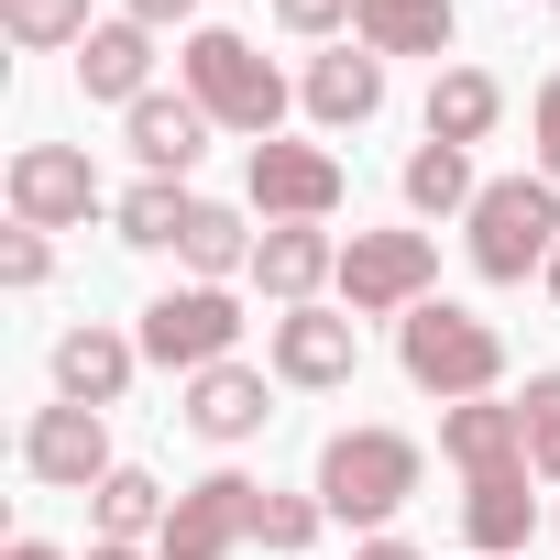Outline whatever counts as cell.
<instances>
[{"mask_svg":"<svg viewBox=\"0 0 560 560\" xmlns=\"http://www.w3.org/2000/svg\"><path fill=\"white\" fill-rule=\"evenodd\" d=\"M308 110H319L330 132L374 121V110H385V56H374V45H341V56H319V67H308Z\"/></svg>","mask_w":560,"mask_h":560,"instance_id":"d6986e66","label":"cell"},{"mask_svg":"<svg viewBox=\"0 0 560 560\" xmlns=\"http://www.w3.org/2000/svg\"><path fill=\"white\" fill-rule=\"evenodd\" d=\"M319 516H330L319 494H275V483H264V516H253V538H264V549H308V538H319Z\"/></svg>","mask_w":560,"mask_h":560,"instance_id":"83f0119b","label":"cell"},{"mask_svg":"<svg viewBox=\"0 0 560 560\" xmlns=\"http://www.w3.org/2000/svg\"><path fill=\"white\" fill-rule=\"evenodd\" d=\"M363 12V0H275V23H287V34H341Z\"/></svg>","mask_w":560,"mask_h":560,"instance_id":"f546056e","label":"cell"},{"mask_svg":"<svg viewBox=\"0 0 560 560\" xmlns=\"http://www.w3.org/2000/svg\"><path fill=\"white\" fill-rule=\"evenodd\" d=\"M253 242H264V231H242V209L198 198V220H187V242H176V253L198 264V287H220V275H242V264H253Z\"/></svg>","mask_w":560,"mask_h":560,"instance_id":"cb8c5ba5","label":"cell"},{"mask_svg":"<svg viewBox=\"0 0 560 560\" xmlns=\"http://www.w3.org/2000/svg\"><path fill=\"white\" fill-rule=\"evenodd\" d=\"M494 121H505V89H494L483 67H440V89H429V143H462V154H472Z\"/></svg>","mask_w":560,"mask_h":560,"instance_id":"44dd1931","label":"cell"},{"mask_svg":"<svg viewBox=\"0 0 560 560\" xmlns=\"http://www.w3.org/2000/svg\"><path fill=\"white\" fill-rule=\"evenodd\" d=\"M231 341H242L231 287H165L143 308V363H165V374H209V363H231Z\"/></svg>","mask_w":560,"mask_h":560,"instance_id":"8992f818","label":"cell"},{"mask_svg":"<svg viewBox=\"0 0 560 560\" xmlns=\"http://www.w3.org/2000/svg\"><path fill=\"white\" fill-rule=\"evenodd\" d=\"M110 198H100V165L78 154V143H23L12 154V220L23 231H78V220H100Z\"/></svg>","mask_w":560,"mask_h":560,"instance_id":"52a82bcc","label":"cell"},{"mask_svg":"<svg viewBox=\"0 0 560 560\" xmlns=\"http://www.w3.org/2000/svg\"><path fill=\"white\" fill-rule=\"evenodd\" d=\"M23 462H34V483H56V494H100V483L121 472L100 407H45V418L23 429Z\"/></svg>","mask_w":560,"mask_h":560,"instance_id":"9c48e42d","label":"cell"},{"mask_svg":"<svg viewBox=\"0 0 560 560\" xmlns=\"http://www.w3.org/2000/svg\"><path fill=\"white\" fill-rule=\"evenodd\" d=\"M549 12H560V0H549Z\"/></svg>","mask_w":560,"mask_h":560,"instance_id":"8d00e7d4","label":"cell"},{"mask_svg":"<svg viewBox=\"0 0 560 560\" xmlns=\"http://www.w3.org/2000/svg\"><path fill=\"white\" fill-rule=\"evenodd\" d=\"M527 527H538L527 472H483V483L462 494V538H472V560H516V549H527Z\"/></svg>","mask_w":560,"mask_h":560,"instance_id":"ac0fdd59","label":"cell"},{"mask_svg":"<svg viewBox=\"0 0 560 560\" xmlns=\"http://www.w3.org/2000/svg\"><path fill=\"white\" fill-rule=\"evenodd\" d=\"M418 440H396V429H341L330 451H319V505L341 516V527H385L407 494H418Z\"/></svg>","mask_w":560,"mask_h":560,"instance_id":"277c9868","label":"cell"},{"mask_svg":"<svg viewBox=\"0 0 560 560\" xmlns=\"http://www.w3.org/2000/svg\"><path fill=\"white\" fill-rule=\"evenodd\" d=\"M352 560H429V549H407V538H385V527H374V538H363Z\"/></svg>","mask_w":560,"mask_h":560,"instance_id":"d6a6232c","label":"cell"},{"mask_svg":"<svg viewBox=\"0 0 560 560\" xmlns=\"http://www.w3.org/2000/svg\"><path fill=\"white\" fill-rule=\"evenodd\" d=\"M275 407H264V374L253 363H209V374H187V429L198 440H253Z\"/></svg>","mask_w":560,"mask_h":560,"instance_id":"e0dca14e","label":"cell"},{"mask_svg":"<svg viewBox=\"0 0 560 560\" xmlns=\"http://www.w3.org/2000/svg\"><path fill=\"white\" fill-rule=\"evenodd\" d=\"M132 363H143V341H121V330H67L56 341V396L67 407H121V385H132Z\"/></svg>","mask_w":560,"mask_h":560,"instance_id":"4fadbf2b","label":"cell"},{"mask_svg":"<svg viewBox=\"0 0 560 560\" xmlns=\"http://www.w3.org/2000/svg\"><path fill=\"white\" fill-rule=\"evenodd\" d=\"M253 516H264V483L253 472H209V483H187L176 494V516H165V560H231L242 538H253Z\"/></svg>","mask_w":560,"mask_h":560,"instance_id":"ba28073f","label":"cell"},{"mask_svg":"<svg viewBox=\"0 0 560 560\" xmlns=\"http://www.w3.org/2000/svg\"><path fill=\"white\" fill-rule=\"evenodd\" d=\"M253 275H264V298H275V308H319V287L341 275V242H330L319 220H264Z\"/></svg>","mask_w":560,"mask_h":560,"instance_id":"7c38bea8","label":"cell"},{"mask_svg":"<svg viewBox=\"0 0 560 560\" xmlns=\"http://www.w3.org/2000/svg\"><path fill=\"white\" fill-rule=\"evenodd\" d=\"M549 298H560V253H549Z\"/></svg>","mask_w":560,"mask_h":560,"instance_id":"d590c367","label":"cell"},{"mask_svg":"<svg viewBox=\"0 0 560 560\" xmlns=\"http://www.w3.org/2000/svg\"><path fill=\"white\" fill-rule=\"evenodd\" d=\"M0 34H12L23 56H56V45H89V0H0Z\"/></svg>","mask_w":560,"mask_h":560,"instance_id":"d4e9b609","label":"cell"},{"mask_svg":"<svg viewBox=\"0 0 560 560\" xmlns=\"http://www.w3.org/2000/svg\"><path fill=\"white\" fill-rule=\"evenodd\" d=\"M12 560H67V549L56 538H12Z\"/></svg>","mask_w":560,"mask_h":560,"instance_id":"836d02e7","label":"cell"},{"mask_svg":"<svg viewBox=\"0 0 560 560\" xmlns=\"http://www.w3.org/2000/svg\"><path fill=\"white\" fill-rule=\"evenodd\" d=\"M89 560H143V549H132V538H100V549H89Z\"/></svg>","mask_w":560,"mask_h":560,"instance_id":"e575fe53","label":"cell"},{"mask_svg":"<svg viewBox=\"0 0 560 560\" xmlns=\"http://www.w3.org/2000/svg\"><path fill=\"white\" fill-rule=\"evenodd\" d=\"M253 209L264 220H330L341 209V154H319V143H253Z\"/></svg>","mask_w":560,"mask_h":560,"instance_id":"30bf717a","label":"cell"},{"mask_svg":"<svg viewBox=\"0 0 560 560\" xmlns=\"http://www.w3.org/2000/svg\"><path fill=\"white\" fill-rule=\"evenodd\" d=\"M396 363H407V385H429L440 407H462V396H494V374H505V341H494L472 308L429 298V308H407V319H396Z\"/></svg>","mask_w":560,"mask_h":560,"instance_id":"7a4b0ae2","label":"cell"},{"mask_svg":"<svg viewBox=\"0 0 560 560\" xmlns=\"http://www.w3.org/2000/svg\"><path fill=\"white\" fill-rule=\"evenodd\" d=\"M440 451L483 483V472H527V418L516 407H494V396H462L451 418H440Z\"/></svg>","mask_w":560,"mask_h":560,"instance_id":"5bb4252c","label":"cell"},{"mask_svg":"<svg viewBox=\"0 0 560 560\" xmlns=\"http://www.w3.org/2000/svg\"><path fill=\"white\" fill-rule=\"evenodd\" d=\"M352 45H374V56H451V0H363Z\"/></svg>","mask_w":560,"mask_h":560,"instance_id":"ffe728a7","label":"cell"},{"mask_svg":"<svg viewBox=\"0 0 560 560\" xmlns=\"http://www.w3.org/2000/svg\"><path fill=\"white\" fill-rule=\"evenodd\" d=\"M121 12H132L143 34H165V23H187V12H198V0H121Z\"/></svg>","mask_w":560,"mask_h":560,"instance_id":"1f68e13d","label":"cell"},{"mask_svg":"<svg viewBox=\"0 0 560 560\" xmlns=\"http://www.w3.org/2000/svg\"><path fill=\"white\" fill-rule=\"evenodd\" d=\"M209 132H220V121H209L187 89H176V100H165V89L132 100V154H143V176H187V165L209 154Z\"/></svg>","mask_w":560,"mask_h":560,"instance_id":"9a60e30c","label":"cell"},{"mask_svg":"<svg viewBox=\"0 0 560 560\" xmlns=\"http://www.w3.org/2000/svg\"><path fill=\"white\" fill-rule=\"evenodd\" d=\"M538 176H549V187H560V78H549V89H538Z\"/></svg>","mask_w":560,"mask_h":560,"instance_id":"4dcf8cb0","label":"cell"},{"mask_svg":"<svg viewBox=\"0 0 560 560\" xmlns=\"http://www.w3.org/2000/svg\"><path fill=\"white\" fill-rule=\"evenodd\" d=\"M472 198H483V187H472V154H462V143H418V154H407V209H429V220L462 209V220H472Z\"/></svg>","mask_w":560,"mask_h":560,"instance_id":"603a6c76","label":"cell"},{"mask_svg":"<svg viewBox=\"0 0 560 560\" xmlns=\"http://www.w3.org/2000/svg\"><path fill=\"white\" fill-rule=\"evenodd\" d=\"M110 220H121V242H132V253H165V242H187L198 198H187L176 176H143L132 198H110Z\"/></svg>","mask_w":560,"mask_h":560,"instance_id":"7402d4cb","label":"cell"},{"mask_svg":"<svg viewBox=\"0 0 560 560\" xmlns=\"http://www.w3.org/2000/svg\"><path fill=\"white\" fill-rule=\"evenodd\" d=\"M45 264H56V253H45V231H23V220H12V242H0V287H45Z\"/></svg>","mask_w":560,"mask_h":560,"instance_id":"f1b7e54d","label":"cell"},{"mask_svg":"<svg viewBox=\"0 0 560 560\" xmlns=\"http://www.w3.org/2000/svg\"><path fill=\"white\" fill-rule=\"evenodd\" d=\"M352 374H363V341H352L341 308H287V319H275V385L330 396V385H352Z\"/></svg>","mask_w":560,"mask_h":560,"instance_id":"8fae6325","label":"cell"},{"mask_svg":"<svg viewBox=\"0 0 560 560\" xmlns=\"http://www.w3.org/2000/svg\"><path fill=\"white\" fill-rule=\"evenodd\" d=\"M516 418H527V472H538V483H560V374H527Z\"/></svg>","mask_w":560,"mask_h":560,"instance_id":"4316f807","label":"cell"},{"mask_svg":"<svg viewBox=\"0 0 560 560\" xmlns=\"http://www.w3.org/2000/svg\"><path fill=\"white\" fill-rule=\"evenodd\" d=\"M187 100H198L220 132H242V143H275V121H287V78L264 67L253 34H220V23L187 34Z\"/></svg>","mask_w":560,"mask_h":560,"instance_id":"6da1fadb","label":"cell"},{"mask_svg":"<svg viewBox=\"0 0 560 560\" xmlns=\"http://www.w3.org/2000/svg\"><path fill=\"white\" fill-rule=\"evenodd\" d=\"M549 253H560V187L549 176H494L472 198V275L516 287V275H549Z\"/></svg>","mask_w":560,"mask_h":560,"instance_id":"3957f363","label":"cell"},{"mask_svg":"<svg viewBox=\"0 0 560 560\" xmlns=\"http://www.w3.org/2000/svg\"><path fill=\"white\" fill-rule=\"evenodd\" d=\"M429 287H440V242L429 231H352L341 242L352 319H407V308H429Z\"/></svg>","mask_w":560,"mask_h":560,"instance_id":"5b68a950","label":"cell"},{"mask_svg":"<svg viewBox=\"0 0 560 560\" xmlns=\"http://www.w3.org/2000/svg\"><path fill=\"white\" fill-rule=\"evenodd\" d=\"M143 78H154V34H143L132 12H121V23H100V34L78 45V89H89V100H121V110H132V100H154Z\"/></svg>","mask_w":560,"mask_h":560,"instance_id":"2e32d148","label":"cell"},{"mask_svg":"<svg viewBox=\"0 0 560 560\" xmlns=\"http://www.w3.org/2000/svg\"><path fill=\"white\" fill-rule=\"evenodd\" d=\"M165 516H176V505H165L154 472H110V483H100V538H132V549H143V538H165Z\"/></svg>","mask_w":560,"mask_h":560,"instance_id":"484cf974","label":"cell"}]
</instances>
